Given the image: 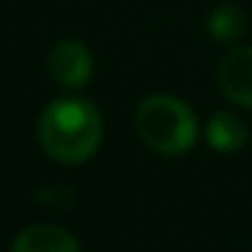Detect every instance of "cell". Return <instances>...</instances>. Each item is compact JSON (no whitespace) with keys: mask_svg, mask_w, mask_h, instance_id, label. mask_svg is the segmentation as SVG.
<instances>
[{"mask_svg":"<svg viewBox=\"0 0 252 252\" xmlns=\"http://www.w3.org/2000/svg\"><path fill=\"white\" fill-rule=\"evenodd\" d=\"M103 138L100 111L84 98H57L38 120V141L52 160L76 165L90 160Z\"/></svg>","mask_w":252,"mask_h":252,"instance_id":"6da1fadb","label":"cell"},{"mask_svg":"<svg viewBox=\"0 0 252 252\" xmlns=\"http://www.w3.org/2000/svg\"><path fill=\"white\" fill-rule=\"evenodd\" d=\"M136 130L158 155H185L198 141V120L185 100L174 95H149L136 109Z\"/></svg>","mask_w":252,"mask_h":252,"instance_id":"7a4b0ae2","label":"cell"},{"mask_svg":"<svg viewBox=\"0 0 252 252\" xmlns=\"http://www.w3.org/2000/svg\"><path fill=\"white\" fill-rule=\"evenodd\" d=\"M49 76L65 90H79L93 79V55L82 41H60L49 52Z\"/></svg>","mask_w":252,"mask_h":252,"instance_id":"3957f363","label":"cell"},{"mask_svg":"<svg viewBox=\"0 0 252 252\" xmlns=\"http://www.w3.org/2000/svg\"><path fill=\"white\" fill-rule=\"evenodd\" d=\"M217 82L230 103L252 109V46H239L222 57Z\"/></svg>","mask_w":252,"mask_h":252,"instance_id":"277c9868","label":"cell"},{"mask_svg":"<svg viewBox=\"0 0 252 252\" xmlns=\"http://www.w3.org/2000/svg\"><path fill=\"white\" fill-rule=\"evenodd\" d=\"M11 252H82L79 241L57 225H30L14 239Z\"/></svg>","mask_w":252,"mask_h":252,"instance_id":"5b68a950","label":"cell"},{"mask_svg":"<svg viewBox=\"0 0 252 252\" xmlns=\"http://www.w3.org/2000/svg\"><path fill=\"white\" fill-rule=\"evenodd\" d=\"M206 141L214 152H236L247 144V125L233 111H217L206 122Z\"/></svg>","mask_w":252,"mask_h":252,"instance_id":"8992f818","label":"cell"},{"mask_svg":"<svg viewBox=\"0 0 252 252\" xmlns=\"http://www.w3.org/2000/svg\"><path fill=\"white\" fill-rule=\"evenodd\" d=\"M209 33H212L214 41H236L247 28V19L241 14L239 6L233 3H222L217 6L212 14H209V22H206Z\"/></svg>","mask_w":252,"mask_h":252,"instance_id":"52a82bcc","label":"cell"}]
</instances>
